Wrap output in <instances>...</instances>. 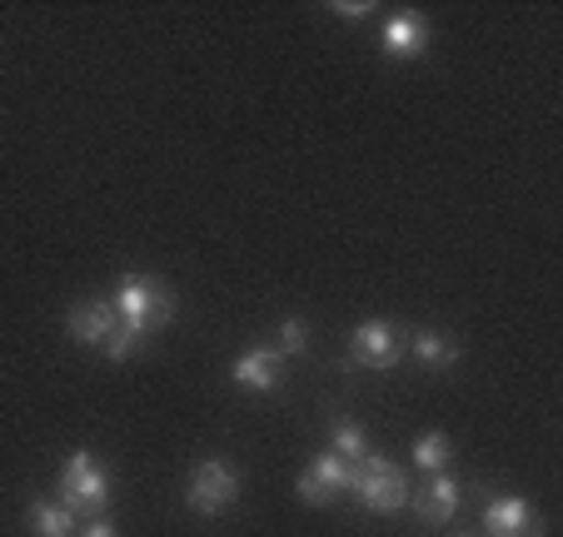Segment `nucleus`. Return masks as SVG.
Here are the masks:
<instances>
[{
	"instance_id": "f257e3e1",
	"label": "nucleus",
	"mask_w": 563,
	"mask_h": 537,
	"mask_svg": "<svg viewBox=\"0 0 563 537\" xmlns=\"http://www.w3.org/2000/svg\"><path fill=\"white\" fill-rule=\"evenodd\" d=\"M115 314L130 334L145 338V334H155V328H165L175 318V299H170V289L155 284L150 275H125L120 289H115Z\"/></svg>"
},
{
	"instance_id": "f03ea898",
	"label": "nucleus",
	"mask_w": 563,
	"mask_h": 537,
	"mask_svg": "<svg viewBox=\"0 0 563 537\" xmlns=\"http://www.w3.org/2000/svg\"><path fill=\"white\" fill-rule=\"evenodd\" d=\"M350 493L360 497L369 513H399V507L415 497V493H409V483H405V473H399L389 458H379V454H364L360 463H354Z\"/></svg>"
},
{
	"instance_id": "7ed1b4c3",
	"label": "nucleus",
	"mask_w": 563,
	"mask_h": 537,
	"mask_svg": "<svg viewBox=\"0 0 563 537\" xmlns=\"http://www.w3.org/2000/svg\"><path fill=\"white\" fill-rule=\"evenodd\" d=\"M55 497H60V507H70V513L106 517L110 478L100 473V463L90 454H70V458H65V468H60V483H55Z\"/></svg>"
},
{
	"instance_id": "20e7f679",
	"label": "nucleus",
	"mask_w": 563,
	"mask_h": 537,
	"mask_svg": "<svg viewBox=\"0 0 563 537\" xmlns=\"http://www.w3.org/2000/svg\"><path fill=\"white\" fill-rule=\"evenodd\" d=\"M234 497H240V473H234L230 463H220V458H205V463L195 468L190 488H185V503H190V513H200V517L224 513Z\"/></svg>"
},
{
	"instance_id": "39448f33",
	"label": "nucleus",
	"mask_w": 563,
	"mask_h": 537,
	"mask_svg": "<svg viewBox=\"0 0 563 537\" xmlns=\"http://www.w3.org/2000/svg\"><path fill=\"white\" fill-rule=\"evenodd\" d=\"M350 354H354V363H364V369H394V363H399V354H405V338H399V328H394V324L369 318V324L354 328Z\"/></svg>"
},
{
	"instance_id": "423d86ee",
	"label": "nucleus",
	"mask_w": 563,
	"mask_h": 537,
	"mask_svg": "<svg viewBox=\"0 0 563 537\" xmlns=\"http://www.w3.org/2000/svg\"><path fill=\"white\" fill-rule=\"evenodd\" d=\"M484 527L494 537H543V517L533 513L523 497H494L484 507Z\"/></svg>"
},
{
	"instance_id": "0eeeda50",
	"label": "nucleus",
	"mask_w": 563,
	"mask_h": 537,
	"mask_svg": "<svg viewBox=\"0 0 563 537\" xmlns=\"http://www.w3.org/2000/svg\"><path fill=\"white\" fill-rule=\"evenodd\" d=\"M234 383L250 393H269L279 389V379H285V354L279 348H250V354L234 358Z\"/></svg>"
},
{
	"instance_id": "6e6552de",
	"label": "nucleus",
	"mask_w": 563,
	"mask_h": 537,
	"mask_svg": "<svg viewBox=\"0 0 563 537\" xmlns=\"http://www.w3.org/2000/svg\"><path fill=\"white\" fill-rule=\"evenodd\" d=\"M384 51L394 55V60H415V55L429 51V25L419 11H399L384 21Z\"/></svg>"
},
{
	"instance_id": "1a4fd4ad",
	"label": "nucleus",
	"mask_w": 563,
	"mask_h": 537,
	"mask_svg": "<svg viewBox=\"0 0 563 537\" xmlns=\"http://www.w3.org/2000/svg\"><path fill=\"white\" fill-rule=\"evenodd\" d=\"M120 314L115 304H106V299H90V304H75L70 318H65V328H70L75 344H106L110 334H115Z\"/></svg>"
},
{
	"instance_id": "9d476101",
	"label": "nucleus",
	"mask_w": 563,
	"mask_h": 537,
	"mask_svg": "<svg viewBox=\"0 0 563 537\" xmlns=\"http://www.w3.org/2000/svg\"><path fill=\"white\" fill-rule=\"evenodd\" d=\"M409 503H415V513L424 517V523L439 527V523H449V517L459 513V483H454L449 473H434V478L424 483V493L409 497Z\"/></svg>"
},
{
	"instance_id": "9b49d317",
	"label": "nucleus",
	"mask_w": 563,
	"mask_h": 537,
	"mask_svg": "<svg viewBox=\"0 0 563 537\" xmlns=\"http://www.w3.org/2000/svg\"><path fill=\"white\" fill-rule=\"evenodd\" d=\"M409 348H415V358L424 369H454V358H459V344L449 334H439V328H419L409 338Z\"/></svg>"
},
{
	"instance_id": "f8f14e48",
	"label": "nucleus",
	"mask_w": 563,
	"mask_h": 537,
	"mask_svg": "<svg viewBox=\"0 0 563 537\" xmlns=\"http://www.w3.org/2000/svg\"><path fill=\"white\" fill-rule=\"evenodd\" d=\"M25 523H31V533L35 537H75L80 527H75V513L70 507H60V503H31V513H25Z\"/></svg>"
},
{
	"instance_id": "ddd939ff",
	"label": "nucleus",
	"mask_w": 563,
	"mask_h": 537,
	"mask_svg": "<svg viewBox=\"0 0 563 537\" xmlns=\"http://www.w3.org/2000/svg\"><path fill=\"white\" fill-rule=\"evenodd\" d=\"M309 478H314L330 497H340V493H350V483H354V463H344L340 454H319L314 468H309Z\"/></svg>"
},
{
	"instance_id": "4468645a",
	"label": "nucleus",
	"mask_w": 563,
	"mask_h": 537,
	"mask_svg": "<svg viewBox=\"0 0 563 537\" xmlns=\"http://www.w3.org/2000/svg\"><path fill=\"white\" fill-rule=\"evenodd\" d=\"M449 454H454V443H449L444 433H424V438L415 443V463L424 468V473H444Z\"/></svg>"
},
{
	"instance_id": "2eb2a0df",
	"label": "nucleus",
	"mask_w": 563,
	"mask_h": 537,
	"mask_svg": "<svg viewBox=\"0 0 563 537\" xmlns=\"http://www.w3.org/2000/svg\"><path fill=\"white\" fill-rule=\"evenodd\" d=\"M330 454H340L344 463H360V458L369 454V448H364V433L354 428L350 418H340V423H334V448H330Z\"/></svg>"
},
{
	"instance_id": "dca6fc26",
	"label": "nucleus",
	"mask_w": 563,
	"mask_h": 537,
	"mask_svg": "<svg viewBox=\"0 0 563 537\" xmlns=\"http://www.w3.org/2000/svg\"><path fill=\"white\" fill-rule=\"evenodd\" d=\"M309 344V328H305V318H285V324H279V354H299V348Z\"/></svg>"
},
{
	"instance_id": "f3484780",
	"label": "nucleus",
	"mask_w": 563,
	"mask_h": 537,
	"mask_svg": "<svg viewBox=\"0 0 563 537\" xmlns=\"http://www.w3.org/2000/svg\"><path fill=\"white\" fill-rule=\"evenodd\" d=\"M135 344H140V338L130 334L125 324H115V334H110L100 348H106V358H115V363H120V358H130V354H135Z\"/></svg>"
},
{
	"instance_id": "a211bd4d",
	"label": "nucleus",
	"mask_w": 563,
	"mask_h": 537,
	"mask_svg": "<svg viewBox=\"0 0 563 537\" xmlns=\"http://www.w3.org/2000/svg\"><path fill=\"white\" fill-rule=\"evenodd\" d=\"M75 537H115V523H110V517H96V523H86V533H75Z\"/></svg>"
},
{
	"instance_id": "6ab92c4d",
	"label": "nucleus",
	"mask_w": 563,
	"mask_h": 537,
	"mask_svg": "<svg viewBox=\"0 0 563 537\" xmlns=\"http://www.w3.org/2000/svg\"><path fill=\"white\" fill-rule=\"evenodd\" d=\"M334 11H340V15H350V21H360V15H369V0H340Z\"/></svg>"
}]
</instances>
